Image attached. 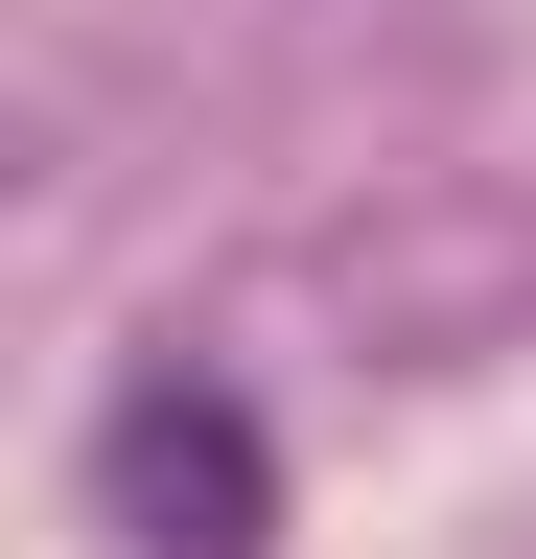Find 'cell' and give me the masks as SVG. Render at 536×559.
<instances>
[{
    "instance_id": "1",
    "label": "cell",
    "mask_w": 536,
    "mask_h": 559,
    "mask_svg": "<svg viewBox=\"0 0 536 559\" xmlns=\"http://www.w3.org/2000/svg\"><path fill=\"white\" fill-rule=\"evenodd\" d=\"M94 536L117 559H281V419L211 349H141L94 396Z\"/></svg>"
}]
</instances>
